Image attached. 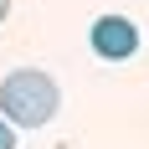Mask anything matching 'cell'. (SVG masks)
I'll return each mask as SVG.
<instances>
[{"instance_id": "3", "label": "cell", "mask_w": 149, "mask_h": 149, "mask_svg": "<svg viewBox=\"0 0 149 149\" xmlns=\"http://www.w3.org/2000/svg\"><path fill=\"white\" fill-rule=\"evenodd\" d=\"M0 149H15V129H10L5 118H0Z\"/></svg>"}, {"instance_id": "4", "label": "cell", "mask_w": 149, "mask_h": 149, "mask_svg": "<svg viewBox=\"0 0 149 149\" xmlns=\"http://www.w3.org/2000/svg\"><path fill=\"white\" fill-rule=\"evenodd\" d=\"M5 15H10V0H0V26H5Z\"/></svg>"}, {"instance_id": "2", "label": "cell", "mask_w": 149, "mask_h": 149, "mask_svg": "<svg viewBox=\"0 0 149 149\" xmlns=\"http://www.w3.org/2000/svg\"><path fill=\"white\" fill-rule=\"evenodd\" d=\"M88 41H93V52H98L103 62H129L139 52V26L129 21V15H98Z\"/></svg>"}, {"instance_id": "1", "label": "cell", "mask_w": 149, "mask_h": 149, "mask_svg": "<svg viewBox=\"0 0 149 149\" xmlns=\"http://www.w3.org/2000/svg\"><path fill=\"white\" fill-rule=\"evenodd\" d=\"M62 108V88L41 67H21L0 82V118L10 129H46Z\"/></svg>"}]
</instances>
